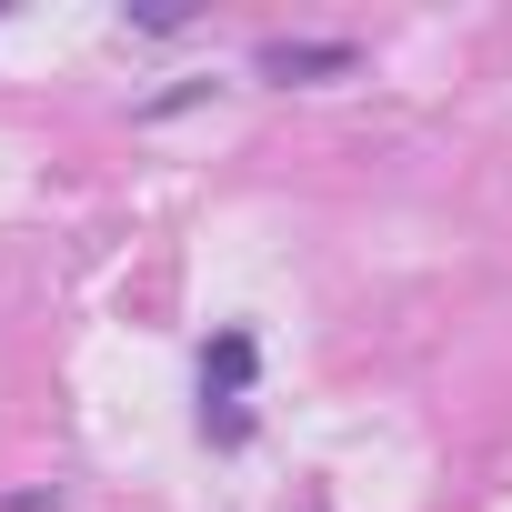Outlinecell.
Masks as SVG:
<instances>
[{"label":"cell","mask_w":512,"mask_h":512,"mask_svg":"<svg viewBox=\"0 0 512 512\" xmlns=\"http://www.w3.org/2000/svg\"><path fill=\"white\" fill-rule=\"evenodd\" d=\"M251 372H262L251 332H211V352H201V402H241V392H251Z\"/></svg>","instance_id":"obj_1"},{"label":"cell","mask_w":512,"mask_h":512,"mask_svg":"<svg viewBox=\"0 0 512 512\" xmlns=\"http://www.w3.org/2000/svg\"><path fill=\"white\" fill-rule=\"evenodd\" d=\"M201 432L231 452V442H251V412H241V402H201Z\"/></svg>","instance_id":"obj_3"},{"label":"cell","mask_w":512,"mask_h":512,"mask_svg":"<svg viewBox=\"0 0 512 512\" xmlns=\"http://www.w3.org/2000/svg\"><path fill=\"white\" fill-rule=\"evenodd\" d=\"M352 71V41H262V81H332Z\"/></svg>","instance_id":"obj_2"}]
</instances>
